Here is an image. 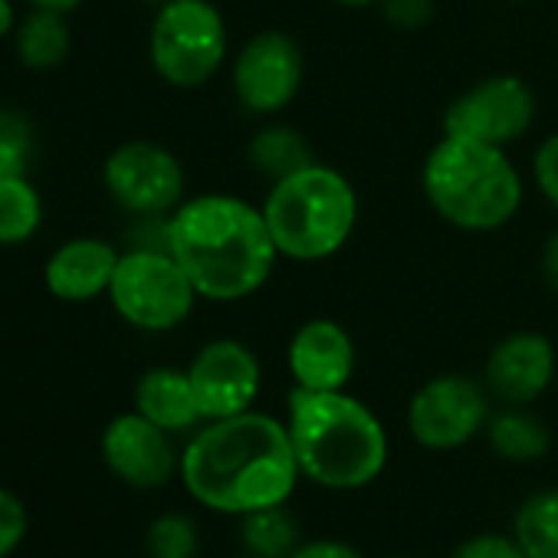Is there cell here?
Listing matches in <instances>:
<instances>
[{
  "mask_svg": "<svg viewBox=\"0 0 558 558\" xmlns=\"http://www.w3.org/2000/svg\"><path fill=\"white\" fill-rule=\"evenodd\" d=\"M512 535L529 558H558V489L532 493L515 512Z\"/></svg>",
  "mask_w": 558,
  "mask_h": 558,
  "instance_id": "cell-20",
  "label": "cell"
},
{
  "mask_svg": "<svg viewBox=\"0 0 558 558\" xmlns=\"http://www.w3.org/2000/svg\"><path fill=\"white\" fill-rule=\"evenodd\" d=\"M197 545H201V535L187 512H165L148 525L151 558H194Z\"/></svg>",
  "mask_w": 558,
  "mask_h": 558,
  "instance_id": "cell-24",
  "label": "cell"
},
{
  "mask_svg": "<svg viewBox=\"0 0 558 558\" xmlns=\"http://www.w3.org/2000/svg\"><path fill=\"white\" fill-rule=\"evenodd\" d=\"M450 558H529V555L522 551V545L515 542V535L480 532V535L460 542Z\"/></svg>",
  "mask_w": 558,
  "mask_h": 558,
  "instance_id": "cell-26",
  "label": "cell"
},
{
  "mask_svg": "<svg viewBox=\"0 0 558 558\" xmlns=\"http://www.w3.org/2000/svg\"><path fill=\"white\" fill-rule=\"evenodd\" d=\"M14 31V8L11 0H0V37H8Z\"/></svg>",
  "mask_w": 558,
  "mask_h": 558,
  "instance_id": "cell-33",
  "label": "cell"
},
{
  "mask_svg": "<svg viewBox=\"0 0 558 558\" xmlns=\"http://www.w3.org/2000/svg\"><path fill=\"white\" fill-rule=\"evenodd\" d=\"M240 542H243V551L253 558H290L303 545L300 522L283 502L243 512Z\"/></svg>",
  "mask_w": 558,
  "mask_h": 558,
  "instance_id": "cell-19",
  "label": "cell"
},
{
  "mask_svg": "<svg viewBox=\"0 0 558 558\" xmlns=\"http://www.w3.org/2000/svg\"><path fill=\"white\" fill-rule=\"evenodd\" d=\"M287 359L296 388L306 391H345L355 372L352 336L336 319H310L300 326Z\"/></svg>",
  "mask_w": 558,
  "mask_h": 558,
  "instance_id": "cell-15",
  "label": "cell"
},
{
  "mask_svg": "<svg viewBox=\"0 0 558 558\" xmlns=\"http://www.w3.org/2000/svg\"><path fill=\"white\" fill-rule=\"evenodd\" d=\"M535 119V96L519 76H493L450 102L444 135L506 148L519 142Z\"/></svg>",
  "mask_w": 558,
  "mask_h": 558,
  "instance_id": "cell-8",
  "label": "cell"
},
{
  "mask_svg": "<svg viewBox=\"0 0 558 558\" xmlns=\"http://www.w3.org/2000/svg\"><path fill=\"white\" fill-rule=\"evenodd\" d=\"M240 558H253V555H240Z\"/></svg>",
  "mask_w": 558,
  "mask_h": 558,
  "instance_id": "cell-35",
  "label": "cell"
},
{
  "mask_svg": "<svg viewBox=\"0 0 558 558\" xmlns=\"http://www.w3.org/2000/svg\"><path fill=\"white\" fill-rule=\"evenodd\" d=\"M102 457H106L109 470L135 489L165 486L174 473H181V457H178L168 430H161L138 411L119 414L106 427Z\"/></svg>",
  "mask_w": 558,
  "mask_h": 558,
  "instance_id": "cell-13",
  "label": "cell"
},
{
  "mask_svg": "<svg viewBox=\"0 0 558 558\" xmlns=\"http://www.w3.org/2000/svg\"><path fill=\"white\" fill-rule=\"evenodd\" d=\"M489 421L483 385L466 375L430 378L408 408V430L427 450H457L470 444Z\"/></svg>",
  "mask_w": 558,
  "mask_h": 558,
  "instance_id": "cell-9",
  "label": "cell"
},
{
  "mask_svg": "<svg viewBox=\"0 0 558 558\" xmlns=\"http://www.w3.org/2000/svg\"><path fill=\"white\" fill-rule=\"evenodd\" d=\"M34 132L17 112H0V178H21L31 165Z\"/></svg>",
  "mask_w": 558,
  "mask_h": 558,
  "instance_id": "cell-25",
  "label": "cell"
},
{
  "mask_svg": "<svg viewBox=\"0 0 558 558\" xmlns=\"http://www.w3.org/2000/svg\"><path fill=\"white\" fill-rule=\"evenodd\" d=\"M303 86V53L279 31L256 34L233 63L236 99L259 116L287 109Z\"/></svg>",
  "mask_w": 558,
  "mask_h": 558,
  "instance_id": "cell-10",
  "label": "cell"
},
{
  "mask_svg": "<svg viewBox=\"0 0 558 558\" xmlns=\"http://www.w3.org/2000/svg\"><path fill=\"white\" fill-rule=\"evenodd\" d=\"M44 217L40 197L31 181L21 178H0V243H24L37 233Z\"/></svg>",
  "mask_w": 558,
  "mask_h": 558,
  "instance_id": "cell-22",
  "label": "cell"
},
{
  "mask_svg": "<svg viewBox=\"0 0 558 558\" xmlns=\"http://www.w3.org/2000/svg\"><path fill=\"white\" fill-rule=\"evenodd\" d=\"M535 184L545 194V201L558 210V132L545 138L535 151Z\"/></svg>",
  "mask_w": 558,
  "mask_h": 558,
  "instance_id": "cell-28",
  "label": "cell"
},
{
  "mask_svg": "<svg viewBox=\"0 0 558 558\" xmlns=\"http://www.w3.org/2000/svg\"><path fill=\"white\" fill-rule=\"evenodd\" d=\"M542 272H545V283L558 293V230L548 236V243L542 250Z\"/></svg>",
  "mask_w": 558,
  "mask_h": 558,
  "instance_id": "cell-31",
  "label": "cell"
},
{
  "mask_svg": "<svg viewBox=\"0 0 558 558\" xmlns=\"http://www.w3.org/2000/svg\"><path fill=\"white\" fill-rule=\"evenodd\" d=\"M300 476L290 427L256 411L210 421L181 453L187 493L230 515L287 502Z\"/></svg>",
  "mask_w": 558,
  "mask_h": 558,
  "instance_id": "cell-1",
  "label": "cell"
},
{
  "mask_svg": "<svg viewBox=\"0 0 558 558\" xmlns=\"http://www.w3.org/2000/svg\"><path fill=\"white\" fill-rule=\"evenodd\" d=\"M106 187L132 214H165L181 201L184 171L161 145L129 142L109 155Z\"/></svg>",
  "mask_w": 558,
  "mask_h": 558,
  "instance_id": "cell-11",
  "label": "cell"
},
{
  "mask_svg": "<svg viewBox=\"0 0 558 558\" xmlns=\"http://www.w3.org/2000/svg\"><path fill=\"white\" fill-rule=\"evenodd\" d=\"M486 440L509 463L542 460L548 453V447H551L548 427L535 414H529L525 408H515V404H506V411L489 414V421H486Z\"/></svg>",
  "mask_w": 558,
  "mask_h": 558,
  "instance_id": "cell-18",
  "label": "cell"
},
{
  "mask_svg": "<svg viewBox=\"0 0 558 558\" xmlns=\"http://www.w3.org/2000/svg\"><path fill=\"white\" fill-rule=\"evenodd\" d=\"M187 378L194 385L204 421L243 414L259 395V362L236 339L207 342L194 355Z\"/></svg>",
  "mask_w": 558,
  "mask_h": 558,
  "instance_id": "cell-12",
  "label": "cell"
},
{
  "mask_svg": "<svg viewBox=\"0 0 558 558\" xmlns=\"http://www.w3.org/2000/svg\"><path fill=\"white\" fill-rule=\"evenodd\" d=\"M263 217L279 256L313 263L345 246L359 220V197L345 174L313 161L272 184Z\"/></svg>",
  "mask_w": 558,
  "mask_h": 558,
  "instance_id": "cell-5",
  "label": "cell"
},
{
  "mask_svg": "<svg viewBox=\"0 0 558 558\" xmlns=\"http://www.w3.org/2000/svg\"><path fill=\"white\" fill-rule=\"evenodd\" d=\"M227 57V27L210 0H168L151 24V63L178 89L204 86Z\"/></svg>",
  "mask_w": 558,
  "mask_h": 558,
  "instance_id": "cell-6",
  "label": "cell"
},
{
  "mask_svg": "<svg viewBox=\"0 0 558 558\" xmlns=\"http://www.w3.org/2000/svg\"><path fill=\"white\" fill-rule=\"evenodd\" d=\"M250 161H253V168L259 174H266L272 181H283L293 171L313 165L316 158H313V151H310V145L303 142L300 132L272 125V129L256 132V138L250 142Z\"/></svg>",
  "mask_w": 558,
  "mask_h": 558,
  "instance_id": "cell-21",
  "label": "cell"
},
{
  "mask_svg": "<svg viewBox=\"0 0 558 558\" xmlns=\"http://www.w3.org/2000/svg\"><path fill=\"white\" fill-rule=\"evenodd\" d=\"M290 440L300 473L323 489H362L388 463V434L372 408L345 391H290Z\"/></svg>",
  "mask_w": 558,
  "mask_h": 558,
  "instance_id": "cell-3",
  "label": "cell"
},
{
  "mask_svg": "<svg viewBox=\"0 0 558 558\" xmlns=\"http://www.w3.org/2000/svg\"><path fill=\"white\" fill-rule=\"evenodd\" d=\"M116 266L119 253L106 240H70L47 263V287L57 300L86 303L109 293Z\"/></svg>",
  "mask_w": 558,
  "mask_h": 558,
  "instance_id": "cell-16",
  "label": "cell"
},
{
  "mask_svg": "<svg viewBox=\"0 0 558 558\" xmlns=\"http://www.w3.org/2000/svg\"><path fill=\"white\" fill-rule=\"evenodd\" d=\"M424 194L447 223L486 233L515 217L522 178L506 148L444 135L424 161Z\"/></svg>",
  "mask_w": 558,
  "mask_h": 558,
  "instance_id": "cell-4",
  "label": "cell"
},
{
  "mask_svg": "<svg viewBox=\"0 0 558 558\" xmlns=\"http://www.w3.org/2000/svg\"><path fill=\"white\" fill-rule=\"evenodd\" d=\"M342 8H368V4H378V0H336Z\"/></svg>",
  "mask_w": 558,
  "mask_h": 558,
  "instance_id": "cell-34",
  "label": "cell"
},
{
  "mask_svg": "<svg viewBox=\"0 0 558 558\" xmlns=\"http://www.w3.org/2000/svg\"><path fill=\"white\" fill-rule=\"evenodd\" d=\"M555 378V349L542 332H512L486 359V391L502 404L525 408Z\"/></svg>",
  "mask_w": 558,
  "mask_h": 558,
  "instance_id": "cell-14",
  "label": "cell"
},
{
  "mask_svg": "<svg viewBox=\"0 0 558 558\" xmlns=\"http://www.w3.org/2000/svg\"><path fill=\"white\" fill-rule=\"evenodd\" d=\"M290 558H365V555L342 538H313L303 542Z\"/></svg>",
  "mask_w": 558,
  "mask_h": 558,
  "instance_id": "cell-30",
  "label": "cell"
},
{
  "mask_svg": "<svg viewBox=\"0 0 558 558\" xmlns=\"http://www.w3.org/2000/svg\"><path fill=\"white\" fill-rule=\"evenodd\" d=\"M109 296L119 316L135 329L168 332L191 316L197 290L168 250L142 246L119 256Z\"/></svg>",
  "mask_w": 558,
  "mask_h": 558,
  "instance_id": "cell-7",
  "label": "cell"
},
{
  "mask_svg": "<svg viewBox=\"0 0 558 558\" xmlns=\"http://www.w3.org/2000/svg\"><path fill=\"white\" fill-rule=\"evenodd\" d=\"M66 53H70V31L63 24V14L37 11L21 31V60L31 70H50L60 66Z\"/></svg>",
  "mask_w": 558,
  "mask_h": 558,
  "instance_id": "cell-23",
  "label": "cell"
},
{
  "mask_svg": "<svg viewBox=\"0 0 558 558\" xmlns=\"http://www.w3.org/2000/svg\"><path fill=\"white\" fill-rule=\"evenodd\" d=\"M31 4L37 8V11H53V14H70V11H76L83 0H31Z\"/></svg>",
  "mask_w": 558,
  "mask_h": 558,
  "instance_id": "cell-32",
  "label": "cell"
},
{
  "mask_svg": "<svg viewBox=\"0 0 558 558\" xmlns=\"http://www.w3.org/2000/svg\"><path fill=\"white\" fill-rule=\"evenodd\" d=\"M168 253L197 296L236 303L253 296L276 266V243L263 210L230 194H204L168 220Z\"/></svg>",
  "mask_w": 558,
  "mask_h": 558,
  "instance_id": "cell-2",
  "label": "cell"
},
{
  "mask_svg": "<svg viewBox=\"0 0 558 558\" xmlns=\"http://www.w3.org/2000/svg\"><path fill=\"white\" fill-rule=\"evenodd\" d=\"M24 532H27L24 502L14 493L0 489V558H8L24 542Z\"/></svg>",
  "mask_w": 558,
  "mask_h": 558,
  "instance_id": "cell-27",
  "label": "cell"
},
{
  "mask_svg": "<svg viewBox=\"0 0 558 558\" xmlns=\"http://www.w3.org/2000/svg\"><path fill=\"white\" fill-rule=\"evenodd\" d=\"M385 14L391 24L414 31L417 24L430 17V0H385Z\"/></svg>",
  "mask_w": 558,
  "mask_h": 558,
  "instance_id": "cell-29",
  "label": "cell"
},
{
  "mask_svg": "<svg viewBox=\"0 0 558 558\" xmlns=\"http://www.w3.org/2000/svg\"><path fill=\"white\" fill-rule=\"evenodd\" d=\"M135 411L145 414L151 424H158L168 434L191 430L197 421H204L194 385H191L187 372H178V368L145 372L135 388Z\"/></svg>",
  "mask_w": 558,
  "mask_h": 558,
  "instance_id": "cell-17",
  "label": "cell"
}]
</instances>
